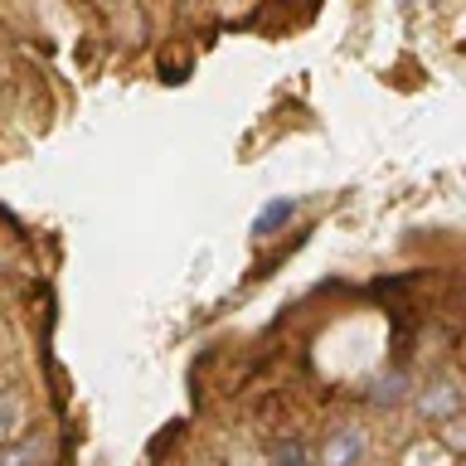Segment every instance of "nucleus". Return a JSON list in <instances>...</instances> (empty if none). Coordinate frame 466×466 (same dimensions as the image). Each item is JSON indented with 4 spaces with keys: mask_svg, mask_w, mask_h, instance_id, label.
<instances>
[{
    "mask_svg": "<svg viewBox=\"0 0 466 466\" xmlns=\"http://www.w3.org/2000/svg\"><path fill=\"white\" fill-rule=\"evenodd\" d=\"M360 451H364V437L355 428H335L330 442L320 447V466H355Z\"/></svg>",
    "mask_w": 466,
    "mask_h": 466,
    "instance_id": "nucleus-1",
    "label": "nucleus"
},
{
    "mask_svg": "<svg viewBox=\"0 0 466 466\" xmlns=\"http://www.w3.org/2000/svg\"><path fill=\"white\" fill-rule=\"evenodd\" d=\"M291 214H297V199H272V204H262L258 218H253V233H258V238H268V233H277Z\"/></svg>",
    "mask_w": 466,
    "mask_h": 466,
    "instance_id": "nucleus-2",
    "label": "nucleus"
},
{
    "mask_svg": "<svg viewBox=\"0 0 466 466\" xmlns=\"http://www.w3.org/2000/svg\"><path fill=\"white\" fill-rule=\"evenodd\" d=\"M20 422H25V408H20V399H0V451H5V447L15 442Z\"/></svg>",
    "mask_w": 466,
    "mask_h": 466,
    "instance_id": "nucleus-3",
    "label": "nucleus"
},
{
    "mask_svg": "<svg viewBox=\"0 0 466 466\" xmlns=\"http://www.w3.org/2000/svg\"><path fill=\"white\" fill-rule=\"evenodd\" d=\"M44 461V447L39 442H25V447H5L0 451V466H35Z\"/></svg>",
    "mask_w": 466,
    "mask_h": 466,
    "instance_id": "nucleus-4",
    "label": "nucleus"
}]
</instances>
